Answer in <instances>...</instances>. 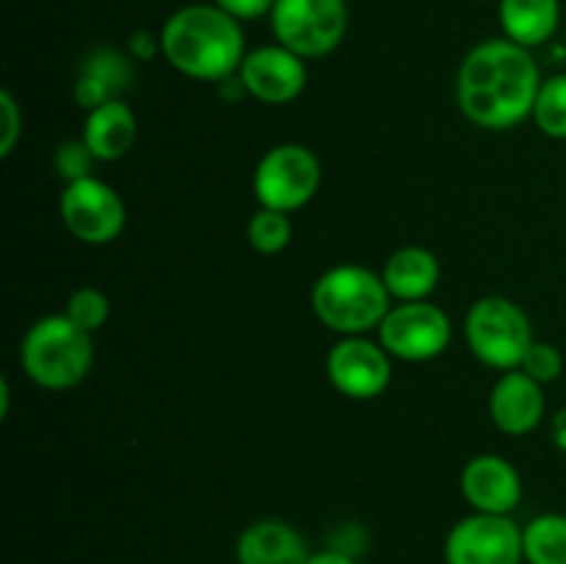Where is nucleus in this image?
<instances>
[{
  "mask_svg": "<svg viewBox=\"0 0 566 564\" xmlns=\"http://www.w3.org/2000/svg\"><path fill=\"white\" fill-rule=\"evenodd\" d=\"M542 81L528 48L506 36L486 39L459 66V111L486 130H509L534 114Z\"/></svg>",
  "mask_w": 566,
  "mask_h": 564,
  "instance_id": "f257e3e1",
  "label": "nucleus"
},
{
  "mask_svg": "<svg viewBox=\"0 0 566 564\" xmlns=\"http://www.w3.org/2000/svg\"><path fill=\"white\" fill-rule=\"evenodd\" d=\"M160 53L171 70L193 81L224 83L247 59V36L235 17L216 3H191L160 28Z\"/></svg>",
  "mask_w": 566,
  "mask_h": 564,
  "instance_id": "f03ea898",
  "label": "nucleus"
},
{
  "mask_svg": "<svg viewBox=\"0 0 566 564\" xmlns=\"http://www.w3.org/2000/svg\"><path fill=\"white\" fill-rule=\"evenodd\" d=\"M22 370L44 390H70L81 385L94 363L92 332L61 315H44L28 326L20 343Z\"/></svg>",
  "mask_w": 566,
  "mask_h": 564,
  "instance_id": "7ed1b4c3",
  "label": "nucleus"
},
{
  "mask_svg": "<svg viewBox=\"0 0 566 564\" xmlns=\"http://www.w3.org/2000/svg\"><path fill=\"white\" fill-rule=\"evenodd\" d=\"M390 299L381 274L357 263L332 265L313 285V310L318 321L346 337L379 330L390 313Z\"/></svg>",
  "mask_w": 566,
  "mask_h": 564,
  "instance_id": "20e7f679",
  "label": "nucleus"
},
{
  "mask_svg": "<svg viewBox=\"0 0 566 564\" xmlns=\"http://www.w3.org/2000/svg\"><path fill=\"white\" fill-rule=\"evenodd\" d=\"M464 335L470 352L503 374L517 370L536 341L528 313L506 296H484L473 302L464 321Z\"/></svg>",
  "mask_w": 566,
  "mask_h": 564,
  "instance_id": "39448f33",
  "label": "nucleus"
},
{
  "mask_svg": "<svg viewBox=\"0 0 566 564\" xmlns=\"http://www.w3.org/2000/svg\"><path fill=\"white\" fill-rule=\"evenodd\" d=\"M269 17L276 44L304 61L329 55L348 31L346 0H274Z\"/></svg>",
  "mask_w": 566,
  "mask_h": 564,
  "instance_id": "423d86ee",
  "label": "nucleus"
},
{
  "mask_svg": "<svg viewBox=\"0 0 566 564\" xmlns=\"http://www.w3.org/2000/svg\"><path fill=\"white\" fill-rule=\"evenodd\" d=\"M252 186L260 208L293 213L318 194L321 160L304 144H276L258 160Z\"/></svg>",
  "mask_w": 566,
  "mask_h": 564,
  "instance_id": "0eeeda50",
  "label": "nucleus"
},
{
  "mask_svg": "<svg viewBox=\"0 0 566 564\" xmlns=\"http://www.w3.org/2000/svg\"><path fill=\"white\" fill-rule=\"evenodd\" d=\"M59 213L66 230L88 247H103L116 241L125 230V202L108 182L97 177L66 182L59 197Z\"/></svg>",
  "mask_w": 566,
  "mask_h": 564,
  "instance_id": "6e6552de",
  "label": "nucleus"
},
{
  "mask_svg": "<svg viewBox=\"0 0 566 564\" xmlns=\"http://www.w3.org/2000/svg\"><path fill=\"white\" fill-rule=\"evenodd\" d=\"M451 332V318L442 307L429 302H401L390 307L379 324V343L390 357L426 363L446 352Z\"/></svg>",
  "mask_w": 566,
  "mask_h": 564,
  "instance_id": "1a4fd4ad",
  "label": "nucleus"
},
{
  "mask_svg": "<svg viewBox=\"0 0 566 564\" xmlns=\"http://www.w3.org/2000/svg\"><path fill=\"white\" fill-rule=\"evenodd\" d=\"M446 558L448 564H520L523 529L509 514L475 512L451 529Z\"/></svg>",
  "mask_w": 566,
  "mask_h": 564,
  "instance_id": "9d476101",
  "label": "nucleus"
},
{
  "mask_svg": "<svg viewBox=\"0 0 566 564\" xmlns=\"http://www.w3.org/2000/svg\"><path fill=\"white\" fill-rule=\"evenodd\" d=\"M326 376L346 398L368 401L390 387V354L381 343L368 341L365 335H348L332 346L326 357Z\"/></svg>",
  "mask_w": 566,
  "mask_h": 564,
  "instance_id": "9b49d317",
  "label": "nucleus"
},
{
  "mask_svg": "<svg viewBox=\"0 0 566 564\" xmlns=\"http://www.w3.org/2000/svg\"><path fill=\"white\" fill-rule=\"evenodd\" d=\"M238 81L260 103L285 105L307 88V64L282 44H263L249 50L238 70Z\"/></svg>",
  "mask_w": 566,
  "mask_h": 564,
  "instance_id": "f8f14e48",
  "label": "nucleus"
},
{
  "mask_svg": "<svg viewBox=\"0 0 566 564\" xmlns=\"http://www.w3.org/2000/svg\"><path fill=\"white\" fill-rule=\"evenodd\" d=\"M462 495L475 512L509 514L523 498L517 468L501 453H479L462 470Z\"/></svg>",
  "mask_w": 566,
  "mask_h": 564,
  "instance_id": "ddd939ff",
  "label": "nucleus"
},
{
  "mask_svg": "<svg viewBox=\"0 0 566 564\" xmlns=\"http://www.w3.org/2000/svg\"><path fill=\"white\" fill-rule=\"evenodd\" d=\"M492 424L509 437L531 435L545 418V393L525 370H506L490 393Z\"/></svg>",
  "mask_w": 566,
  "mask_h": 564,
  "instance_id": "4468645a",
  "label": "nucleus"
},
{
  "mask_svg": "<svg viewBox=\"0 0 566 564\" xmlns=\"http://www.w3.org/2000/svg\"><path fill=\"white\" fill-rule=\"evenodd\" d=\"M235 556L238 564H307L313 553L293 525L258 520L238 536Z\"/></svg>",
  "mask_w": 566,
  "mask_h": 564,
  "instance_id": "2eb2a0df",
  "label": "nucleus"
},
{
  "mask_svg": "<svg viewBox=\"0 0 566 564\" xmlns=\"http://www.w3.org/2000/svg\"><path fill=\"white\" fill-rule=\"evenodd\" d=\"M138 136V119L125 100L114 97L108 103L86 111L83 142L97 160H119L133 149Z\"/></svg>",
  "mask_w": 566,
  "mask_h": 564,
  "instance_id": "dca6fc26",
  "label": "nucleus"
},
{
  "mask_svg": "<svg viewBox=\"0 0 566 564\" xmlns=\"http://www.w3.org/2000/svg\"><path fill=\"white\" fill-rule=\"evenodd\" d=\"M381 280L398 302H426L440 282V260L426 247H401L387 258Z\"/></svg>",
  "mask_w": 566,
  "mask_h": 564,
  "instance_id": "f3484780",
  "label": "nucleus"
},
{
  "mask_svg": "<svg viewBox=\"0 0 566 564\" xmlns=\"http://www.w3.org/2000/svg\"><path fill=\"white\" fill-rule=\"evenodd\" d=\"M503 36L523 48L551 42L562 22V0H501L497 3Z\"/></svg>",
  "mask_w": 566,
  "mask_h": 564,
  "instance_id": "a211bd4d",
  "label": "nucleus"
},
{
  "mask_svg": "<svg viewBox=\"0 0 566 564\" xmlns=\"http://www.w3.org/2000/svg\"><path fill=\"white\" fill-rule=\"evenodd\" d=\"M523 553L531 564H566V514L547 512L523 529Z\"/></svg>",
  "mask_w": 566,
  "mask_h": 564,
  "instance_id": "6ab92c4d",
  "label": "nucleus"
},
{
  "mask_svg": "<svg viewBox=\"0 0 566 564\" xmlns=\"http://www.w3.org/2000/svg\"><path fill=\"white\" fill-rule=\"evenodd\" d=\"M534 122L547 138H566V75H551L542 81L534 105Z\"/></svg>",
  "mask_w": 566,
  "mask_h": 564,
  "instance_id": "aec40b11",
  "label": "nucleus"
},
{
  "mask_svg": "<svg viewBox=\"0 0 566 564\" xmlns=\"http://www.w3.org/2000/svg\"><path fill=\"white\" fill-rule=\"evenodd\" d=\"M247 238H249V243H252L254 252L280 254L282 249H287V243H291V238H293L291 213H282V210H271V208H260L258 213L249 219Z\"/></svg>",
  "mask_w": 566,
  "mask_h": 564,
  "instance_id": "412c9836",
  "label": "nucleus"
},
{
  "mask_svg": "<svg viewBox=\"0 0 566 564\" xmlns=\"http://www.w3.org/2000/svg\"><path fill=\"white\" fill-rule=\"evenodd\" d=\"M66 318L75 321L81 330L97 332L103 330L105 321L111 315V302L103 291L97 288H77L70 299H66Z\"/></svg>",
  "mask_w": 566,
  "mask_h": 564,
  "instance_id": "4be33fe9",
  "label": "nucleus"
},
{
  "mask_svg": "<svg viewBox=\"0 0 566 564\" xmlns=\"http://www.w3.org/2000/svg\"><path fill=\"white\" fill-rule=\"evenodd\" d=\"M83 72L99 77V81L114 92V97L125 88V83L130 81V64H127L125 55L116 53V50H97V53H92L86 59V64H83Z\"/></svg>",
  "mask_w": 566,
  "mask_h": 564,
  "instance_id": "5701e85b",
  "label": "nucleus"
},
{
  "mask_svg": "<svg viewBox=\"0 0 566 564\" xmlns=\"http://www.w3.org/2000/svg\"><path fill=\"white\" fill-rule=\"evenodd\" d=\"M94 160L97 158H94L92 149L86 147V142H83V138H72V142L59 144L53 164L61 180L75 182V180H83V177H92Z\"/></svg>",
  "mask_w": 566,
  "mask_h": 564,
  "instance_id": "b1692460",
  "label": "nucleus"
},
{
  "mask_svg": "<svg viewBox=\"0 0 566 564\" xmlns=\"http://www.w3.org/2000/svg\"><path fill=\"white\" fill-rule=\"evenodd\" d=\"M520 370H525V374H528L531 379L539 382V385H547V382H556L558 376L564 374V357L553 343L534 341V346L525 354Z\"/></svg>",
  "mask_w": 566,
  "mask_h": 564,
  "instance_id": "393cba45",
  "label": "nucleus"
},
{
  "mask_svg": "<svg viewBox=\"0 0 566 564\" xmlns=\"http://www.w3.org/2000/svg\"><path fill=\"white\" fill-rule=\"evenodd\" d=\"M0 114H3V136H0V155H11V149L17 147L22 136V111L17 105V100L11 97V92H0Z\"/></svg>",
  "mask_w": 566,
  "mask_h": 564,
  "instance_id": "a878e982",
  "label": "nucleus"
},
{
  "mask_svg": "<svg viewBox=\"0 0 566 564\" xmlns=\"http://www.w3.org/2000/svg\"><path fill=\"white\" fill-rule=\"evenodd\" d=\"M108 100H114V92H111L99 77L81 72V77H77L75 83V103L81 105V108L94 111L97 105L108 103Z\"/></svg>",
  "mask_w": 566,
  "mask_h": 564,
  "instance_id": "bb28decb",
  "label": "nucleus"
},
{
  "mask_svg": "<svg viewBox=\"0 0 566 564\" xmlns=\"http://www.w3.org/2000/svg\"><path fill=\"white\" fill-rule=\"evenodd\" d=\"M213 3L230 17H235L238 22L260 20V17L271 14V9H274V0H213Z\"/></svg>",
  "mask_w": 566,
  "mask_h": 564,
  "instance_id": "cd10ccee",
  "label": "nucleus"
},
{
  "mask_svg": "<svg viewBox=\"0 0 566 564\" xmlns=\"http://www.w3.org/2000/svg\"><path fill=\"white\" fill-rule=\"evenodd\" d=\"M130 50L136 59H149L155 50H160V39H155L149 31H136L130 39Z\"/></svg>",
  "mask_w": 566,
  "mask_h": 564,
  "instance_id": "c85d7f7f",
  "label": "nucleus"
},
{
  "mask_svg": "<svg viewBox=\"0 0 566 564\" xmlns=\"http://www.w3.org/2000/svg\"><path fill=\"white\" fill-rule=\"evenodd\" d=\"M551 437H553V446H556L558 451L566 453V404L564 407H558V412L553 415Z\"/></svg>",
  "mask_w": 566,
  "mask_h": 564,
  "instance_id": "c756f323",
  "label": "nucleus"
},
{
  "mask_svg": "<svg viewBox=\"0 0 566 564\" xmlns=\"http://www.w3.org/2000/svg\"><path fill=\"white\" fill-rule=\"evenodd\" d=\"M307 564H354V558L343 551H318L310 556Z\"/></svg>",
  "mask_w": 566,
  "mask_h": 564,
  "instance_id": "7c9ffc66",
  "label": "nucleus"
}]
</instances>
